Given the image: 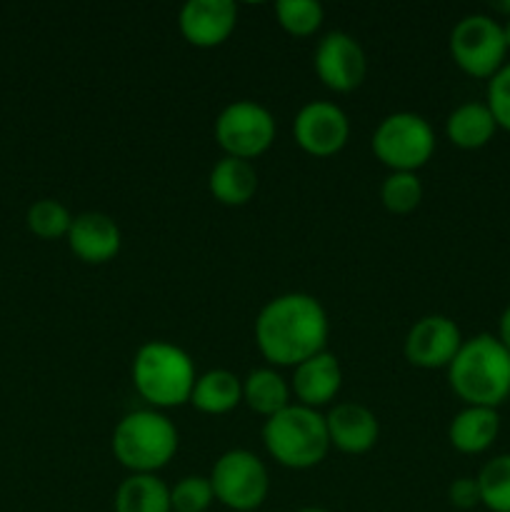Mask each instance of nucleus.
Segmentation results:
<instances>
[{"label": "nucleus", "mask_w": 510, "mask_h": 512, "mask_svg": "<svg viewBox=\"0 0 510 512\" xmlns=\"http://www.w3.org/2000/svg\"><path fill=\"white\" fill-rule=\"evenodd\" d=\"M328 333V313L308 293L278 295L255 318V345L270 365L280 368H298L323 353Z\"/></svg>", "instance_id": "nucleus-1"}, {"label": "nucleus", "mask_w": 510, "mask_h": 512, "mask_svg": "<svg viewBox=\"0 0 510 512\" xmlns=\"http://www.w3.org/2000/svg\"><path fill=\"white\" fill-rule=\"evenodd\" d=\"M448 383L465 405L498 408L510 398V353L488 333L463 340L448 365Z\"/></svg>", "instance_id": "nucleus-2"}, {"label": "nucleus", "mask_w": 510, "mask_h": 512, "mask_svg": "<svg viewBox=\"0 0 510 512\" xmlns=\"http://www.w3.org/2000/svg\"><path fill=\"white\" fill-rule=\"evenodd\" d=\"M195 380L198 375L190 355L168 340H150L135 353L133 385L140 398L155 410L190 403Z\"/></svg>", "instance_id": "nucleus-3"}, {"label": "nucleus", "mask_w": 510, "mask_h": 512, "mask_svg": "<svg viewBox=\"0 0 510 512\" xmlns=\"http://www.w3.org/2000/svg\"><path fill=\"white\" fill-rule=\"evenodd\" d=\"M263 443L270 458L290 470H310L325 460L330 450L325 415L305 405H288L265 420Z\"/></svg>", "instance_id": "nucleus-4"}, {"label": "nucleus", "mask_w": 510, "mask_h": 512, "mask_svg": "<svg viewBox=\"0 0 510 512\" xmlns=\"http://www.w3.org/2000/svg\"><path fill=\"white\" fill-rule=\"evenodd\" d=\"M178 453V428L160 410H135L113 430V455L130 475H155Z\"/></svg>", "instance_id": "nucleus-5"}, {"label": "nucleus", "mask_w": 510, "mask_h": 512, "mask_svg": "<svg viewBox=\"0 0 510 512\" xmlns=\"http://www.w3.org/2000/svg\"><path fill=\"white\" fill-rule=\"evenodd\" d=\"M373 153L390 173H418L435 153V133L418 113H393L373 133Z\"/></svg>", "instance_id": "nucleus-6"}, {"label": "nucleus", "mask_w": 510, "mask_h": 512, "mask_svg": "<svg viewBox=\"0 0 510 512\" xmlns=\"http://www.w3.org/2000/svg\"><path fill=\"white\" fill-rule=\"evenodd\" d=\"M503 25L483 13L465 15L455 23L450 33V55L465 75L478 80H490L505 65Z\"/></svg>", "instance_id": "nucleus-7"}, {"label": "nucleus", "mask_w": 510, "mask_h": 512, "mask_svg": "<svg viewBox=\"0 0 510 512\" xmlns=\"http://www.w3.org/2000/svg\"><path fill=\"white\" fill-rule=\"evenodd\" d=\"M215 500L235 512H255L265 503L270 475L263 460L250 450H228L210 470Z\"/></svg>", "instance_id": "nucleus-8"}, {"label": "nucleus", "mask_w": 510, "mask_h": 512, "mask_svg": "<svg viewBox=\"0 0 510 512\" xmlns=\"http://www.w3.org/2000/svg\"><path fill=\"white\" fill-rule=\"evenodd\" d=\"M215 140L228 158L255 160L275 143V118L255 100H235L215 120Z\"/></svg>", "instance_id": "nucleus-9"}, {"label": "nucleus", "mask_w": 510, "mask_h": 512, "mask_svg": "<svg viewBox=\"0 0 510 512\" xmlns=\"http://www.w3.org/2000/svg\"><path fill=\"white\" fill-rule=\"evenodd\" d=\"M293 138L303 153L313 158H330L340 153L350 138V123L343 108L328 100L303 105L293 120Z\"/></svg>", "instance_id": "nucleus-10"}, {"label": "nucleus", "mask_w": 510, "mask_h": 512, "mask_svg": "<svg viewBox=\"0 0 510 512\" xmlns=\"http://www.w3.org/2000/svg\"><path fill=\"white\" fill-rule=\"evenodd\" d=\"M313 68L325 88L335 90V93H353L365 80L368 60H365L363 45L353 35L333 30L315 48Z\"/></svg>", "instance_id": "nucleus-11"}, {"label": "nucleus", "mask_w": 510, "mask_h": 512, "mask_svg": "<svg viewBox=\"0 0 510 512\" xmlns=\"http://www.w3.org/2000/svg\"><path fill=\"white\" fill-rule=\"evenodd\" d=\"M463 345V335L455 320L445 315H425L405 335V360L415 368L440 370L453 363Z\"/></svg>", "instance_id": "nucleus-12"}, {"label": "nucleus", "mask_w": 510, "mask_h": 512, "mask_svg": "<svg viewBox=\"0 0 510 512\" xmlns=\"http://www.w3.org/2000/svg\"><path fill=\"white\" fill-rule=\"evenodd\" d=\"M238 25V5L233 0H188L180 8V35L195 48H218Z\"/></svg>", "instance_id": "nucleus-13"}, {"label": "nucleus", "mask_w": 510, "mask_h": 512, "mask_svg": "<svg viewBox=\"0 0 510 512\" xmlns=\"http://www.w3.org/2000/svg\"><path fill=\"white\" fill-rule=\"evenodd\" d=\"M65 240H68L75 258L88 265L110 263L120 253V245H123L118 223L105 213L75 215Z\"/></svg>", "instance_id": "nucleus-14"}, {"label": "nucleus", "mask_w": 510, "mask_h": 512, "mask_svg": "<svg viewBox=\"0 0 510 512\" xmlns=\"http://www.w3.org/2000/svg\"><path fill=\"white\" fill-rule=\"evenodd\" d=\"M330 448L345 455H363L375 448L380 435V423L370 408L360 403H340L325 415Z\"/></svg>", "instance_id": "nucleus-15"}, {"label": "nucleus", "mask_w": 510, "mask_h": 512, "mask_svg": "<svg viewBox=\"0 0 510 512\" xmlns=\"http://www.w3.org/2000/svg\"><path fill=\"white\" fill-rule=\"evenodd\" d=\"M293 385L290 390L295 393V398L300 400V405L305 408H323V405L333 403L335 395L340 393V385H343V370L335 355L330 353H318L315 358L305 360L298 368H293Z\"/></svg>", "instance_id": "nucleus-16"}, {"label": "nucleus", "mask_w": 510, "mask_h": 512, "mask_svg": "<svg viewBox=\"0 0 510 512\" xmlns=\"http://www.w3.org/2000/svg\"><path fill=\"white\" fill-rule=\"evenodd\" d=\"M500 433V418L495 408L465 405L448 428V440L458 453L480 455L495 443Z\"/></svg>", "instance_id": "nucleus-17"}, {"label": "nucleus", "mask_w": 510, "mask_h": 512, "mask_svg": "<svg viewBox=\"0 0 510 512\" xmlns=\"http://www.w3.org/2000/svg\"><path fill=\"white\" fill-rule=\"evenodd\" d=\"M208 188L218 203L228 205V208H240V205H248L258 193V173L248 160L225 155L210 170Z\"/></svg>", "instance_id": "nucleus-18"}, {"label": "nucleus", "mask_w": 510, "mask_h": 512, "mask_svg": "<svg viewBox=\"0 0 510 512\" xmlns=\"http://www.w3.org/2000/svg\"><path fill=\"white\" fill-rule=\"evenodd\" d=\"M240 403H243V380L223 368L198 375L190 393V405L205 415H225Z\"/></svg>", "instance_id": "nucleus-19"}, {"label": "nucleus", "mask_w": 510, "mask_h": 512, "mask_svg": "<svg viewBox=\"0 0 510 512\" xmlns=\"http://www.w3.org/2000/svg\"><path fill=\"white\" fill-rule=\"evenodd\" d=\"M498 123L485 103H463L445 120V135L460 150H478L493 140Z\"/></svg>", "instance_id": "nucleus-20"}, {"label": "nucleus", "mask_w": 510, "mask_h": 512, "mask_svg": "<svg viewBox=\"0 0 510 512\" xmlns=\"http://www.w3.org/2000/svg\"><path fill=\"white\" fill-rule=\"evenodd\" d=\"M115 512H173L170 488L158 475H128L115 490Z\"/></svg>", "instance_id": "nucleus-21"}, {"label": "nucleus", "mask_w": 510, "mask_h": 512, "mask_svg": "<svg viewBox=\"0 0 510 512\" xmlns=\"http://www.w3.org/2000/svg\"><path fill=\"white\" fill-rule=\"evenodd\" d=\"M243 403L268 420L290 405V385L273 368L250 370L243 380Z\"/></svg>", "instance_id": "nucleus-22"}, {"label": "nucleus", "mask_w": 510, "mask_h": 512, "mask_svg": "<svg viewBox=\"0 0 510 512\" xmlns=\"http://www.w3.org/2000/svg\"><path fill=\"white\" fill-rule=\"evenodd\" d=\"M480 505L490 512H510V453L488 460L478 473Z\"/></svg>", "instance_id": "nucleus-23"}, {"label": "nucleus", "mask_w": 510, "mask_h": 512, "mask_svg": "<svg viewBox=\"0 0 510 512\" xmlns=\"http://www.w3.org/2000/svg\"><path fill=\"white\" fill-rule=\"evenodd\" d=\"M273 10L280 28L293 38L313 35L325 18V10L318 0H278Z\"/></svg>", "instance_id": "nucleus-24"}, {"label": "nucleus", "mask_w": 510, "mask_h": 512, "mask_svg": "<svg viewBox=\"0 0 510 512\" xmlns=\"http://www.w3.org/2000/svg\"><path fill=\"white\" fill-rule=\"evenodd\" d=\"M25 223H28L30 233L38 235L43 240H58L68 238V230L73 225V215L65 208L63 203L53 198L35 200L28 208V215H25Z\"/></svg>", "instance_id": "nucleus-25"}, {"label": "nucleus", "mask_w": 510, "mask_h": 512, "mask_svg": "<svg viewBox=\"0 0 510 512\" xmlns=\"http://www.w3.org/2000/svg\"><path fill=\"white\" fill-rule=\"evenodd\" d=\"M380 200L393 215H408L423 200V183L418 173H390L380 185Z\"/></svg>", "instance_id": "nucleus-26"}, {"label": "nucleus", "mask_w": 510, "mask_h": 512, "mask_svg": "<svg viewBox=\"0 0 510 512\" xmlns=\"http://www.w3.org/2000/svg\"><path fill=\"white\" fill-rule=\"evenodd\" d=\"M215 493L210 478L188 475L170 488V508L173 512H208Z\"/></svg>", "instance_id": "nucleus-27"}, {"label": "nucleus", "mask_w": 510, "mask_h": 512, "mask_svg": "<svg viewBox=\"0 0 510 512\" xmlns=\"http://www.w3.org/2000/svg\"><path fill=\"white\" fill-rule=\"evenodd\" d=\"M485 105L493 113L498 128L510 133V63H505L493 78L488 80V100Z\"/></svg>", "instance_id": "nucleus-28"}, {"label": "nucleus", "mask_w": 510, "mask_h": 512, "mask_svg": "<svg viewBox=\"0 0 510 512\" xmlns=\"http://www.w3.org/2000/svg\"><path fill=\"white\" fill-rule=\"evenodd\" d=\"M448 500L453 508L458 510H473L475 505H480V488L475 478H458L450 483L448 488Z\"/></svg>", "instance_id": "nucleus-29"}, {"label": "nucleus", "mask_w": 510, "mask_h": 512, "mask_svg": "<svg viewBox=\"0 0 510 512\" xmlns=\"http://www.w3.org/2000/svg\"><path fill=\"white\" fill-rule=\"evenodd\" d=\"M498 340H500V343H503V348L510 353V305L503 310V315H500Z\"/></svg>", "instance_id": "nucleus-30"}, {"label": "nucleus", "mask_w": 510, "mask_h": 512, "mask_svg": "<svg viewBox=\"0 0 510 512\" xmlns=\"http://www.w3.org/2000/svg\"><path fill=\"white\" fill-rule=\"evenodd\" d=\"M493 8L498 10V13H505L510 18V3H493Z\"/></svg>", "instance_id": "nucleus-31"}, {"label": "nucleus", "mask_w": 510, "mask_h": 512, "mask_svg": "<svg viewBox=\"0 0 510 512\" xmlns=\"http://www.w3.org/2000/svg\"><path fill=\"white\" fill-rule=\"evenodd\" d=\"M503 33H505V43H508V50H510V18H508V23L503 25Z\"/></svg>", "instance_id": "nucleus-32"}, {"label": "nucleus", "mask_w": 510, "mask_h": 512, "mask_svg": "<svg viewBox=\"0 0 510 512\" xmlns=\"http://www.w3.org/2000/svg\"><path fill=\"white\" fill-rule=\"evenodd\" d=\"M295 512H330V510H323V508H303V510H295Z\"/></svg>", "instance_id": "nucleus-33"}]
</instances>
